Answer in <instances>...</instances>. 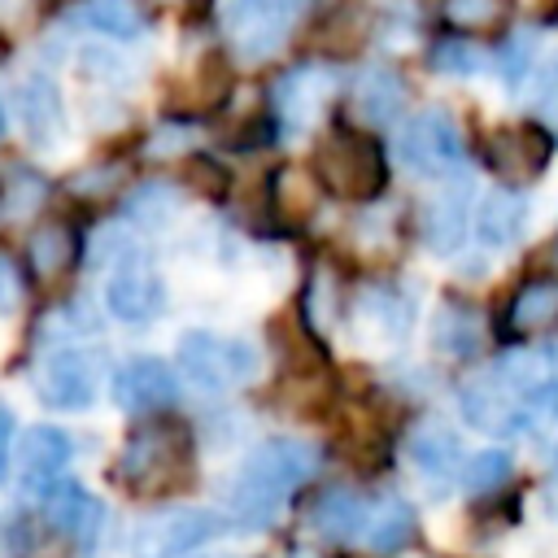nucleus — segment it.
Segmentation results:
<instances>
[{"mask_svg":"<svg viewBox=\"0 0 558 558\" xmlns=\"http://www.w3.org/2000/svg\"><path fill=\"white\" fill-rule=\"evenodd\" d=\"M466 201H471V187L458 183V187H445L440 196H432L423 205V244L432 253H453L462 240H466V227H471V214H466Z\"/></svg>","mask_w":558,"mask_h":558,"instance_id":"nucleus-17","label":"nucleus"},{"mask_svg":"<svg viewBox=\"0 0 558 558\" xmlns=\"http://www.w3.org/2000/svg\"><path fill=\"white\" fill-rule=\"evenodd\" d=\"M458 475H462V484H466L471 493H493V488H501V484L510 480V453H506V449L471 453V458L458 466Z\"/></svg>","mask_w":558,"mask_h":558,"instance_id":"nucleus-31","label":"nucleus"},{"mask_svg":"<svg viewBox=\"0 0 558 558\" xmlns=\"http://www.w3.org/2000/svg\"><path fill=\"white\" fill-rule=\"evenodd\" d=\"M357 327H375V336H401L410 327L405 301L392 288H375L357 301Z\"/></svg>","mask_w":558,"mask_h":558,"instance_id":"nucleus-30","label":"nucleus"},{"mask_svg":"<svg viewBox=\"0 0 558 558\" xmlns=\"http://www.w3.org/2000/svg\"><path fill=\"white\" fill-rule=\"evenodd\" d=\"M218 532H222V514L201 510V506H179V510H161V514L144 519L135 527L131 549H135V558H187Z\"/></svg>","mask_w":558,"mask_h":558,"instance_id":"nucleus-9","label":"nucleus"},{"mask_svg":"<svg viewBox=\"0 0 558 558\" xmlns=\"http://www.w3.org/2000/svg\"><path fill=\"white\" fill-rule=\"evenodd\" d=\"M366 510H371V501H366L357 488L336 484V488H323V493H318V501H314V510H310V523H314V532L327 536V541H353V536H362Z\"/></svg>","mask_w":558,"mask_h":558,"instance_id":"nucleus-18","label":"nucleus"},{"mask_svg":"<svg viewBox=\"0 0 558 558\" xmlns=\"http://www.w3.org/2000/svg\"><path fill=\"white\" fill-rule=\"evenodd\" d=\"M410 462L414 471L427 480V484H449L453 471L462 466V445L458 436L440 423V418H423L414 432H410Z\"/></svg>","mask_w":558,"mask_h":558,"instance_id":"nucleus-16","label":"nucleus"},{"mask_svg":"<svg viewBox=\"0 0 558 558\" xmlns=\"http://www.w3.org/2000/svg\"><path fill=\"white\" fill-rule=\"evenodd\" d=\"M227 92H231L227 57H222V52H205V57L196 61L187 87H183V105H187V109H214V105L227 100Z\"/></svg>","mask_w":558,"mask_h":558,"instance_id":"nucleus-27","label":"nucleus"},{"mask_svg":"<svg viewBox=\"0 0 558 558\" xmlns=\"http://www.w3.org/2000/svg\"><path fill=\"white\" fill-rule=\"evenodd\" d=\"M105 305L122 323H148L161 310V275L148 262V253L131 248L113 262V275L105 283Z\"/></svg>","mask_w":558,"mask_h":558,"instance_id":"nucleus-11","label":"nucleus"},{"mask_svg":"<svg viewBox=\"0 0 558 558\" xmlns=\"http://www.w3.org/2000/svg\"><path fill=\"white\" fill-rule=\"evenodd\" d=\"M480 240H484V248H506L514 235H519V227H523V201L519 196H510V192H493V196H484V205H480Z\"/></svg>","mask_w":558,"mask_h":558,"instance_id":"nucleus-26","label":"nucleus"},{"mask_svg":"<svg viewBox=\"0 0 558 558\" xmlns=\"http://www.w3.org/2000/svg\"><path fill=\"white\" fill-rule=\"evenodd\" d=\"M318 453L314 445L296 440V436H270L262 440L235 471L231 493H227V514L235 527H270L275 514L292 501V493L314 475Z\"/></svg>","mask_w":558,"mask_h":558,"instance_id":"nucleus-2","label":"nucleus"},{"mask_svg":"<svg viewBox=\"0 0 558 558\" xmlns=\"http://www.w3.org/2000/svg\"><path fill=\"white\" fill-rule=\"evenodd\" d=\"M9 458H13V410L0 401V480L9 475Z\"/></svg>","mask_w":558,"mask_h":558,"instance_id":"nucleus-36","label":"nucleus"},{"mask_svg":"<svg viewBox=\"0 0 558 558\" xmlns=\"http://www.w3.org/2000/svg\"><path fill=\"white\" fill-rule=\"evenodd\" d=\"M554 157V135L536 122H506L484 135V166L506 183L536 179Z\"/></svg>","mask_w":558,"mask_h":558,"instance_id":"nucleus-10","label":"nucleus"},{"mask_svg":"<svg viewBox=\"0 0 558 558\" xmlns=\"http://www.w3.org/2000/svg\"><path fill=\"white\" fill-rule=\"evenodd\" d=\"M397 153L405 161L410 174H423V179H449L462 170V157H466V144H462V131L453 126V118L445 109H418L401 135H397Z\"/></svg>","mask_w":558,"mask_h":558,"instance_id":"nucleus-6","label":"nucleus"},{"mask_svg":"<svg viewBox=\"0 0 558 558\" xmlns=\"http://www.w3.org/2000/svg\"><path fill=\"white\" fill-rule=\"evenodd\" d=\"M270 209H275V222L283 231H301L314 209H318V187H314V174L301 170V166H283L275 170L270 179Z\"/></svg>","mask_w":558,"mask_h":558,"instance_id":"nucleus-21","label":"nucleus"},{"mask_svg":"<svg viewBox=\"0 0 558 558\" xmlns=\"http://www.w3.org/2000/svg\"><path fill=\"white\" fill-rule=\"evenodd\" d=\"M545 92H549V96L558 92V57L549 61V74H545Z\"/></svg>","mask_w":558,"mask_h":558,"instance_id":"nucleus-37","label":"nucleus"},{"mask_svg":"<svg viewBox=\"0 0 558 558\" xmlns=\"http://www.w3.org/2000/svg\"><path fill=\"white\" fill-rule=\"evenodd\" d=\"M458 410L488 436L541 432L558 414V375L541 353H510L462 384Z\"/></svg>","mask_w":558,"mask_h":558,"instance_id":"nucleus-1","label":"nucleus"},{"mask_svg":"<svg viewBox=\"0 0 558 558\" xmlns=\"http://www.w3.org/2000/svg\"><path fill=\"white\" fill-rule=\"evenodd\" d=\"M0 140H4V109H0Z\"/></svg>","mask_w":558,"mask_h":558,"instance_id":"nucleus-39","label":"nucleus"},{"mask_svg":"<svg viewBox=\"0 0 558 558\" xmlns=\"http://www.w3.org/2000/svg\"><path fill=\"white\" fill-rule=\"evenodd\" d=\"M305 4L310 0H227L222 22H227L231 44L248 61H262L288 39V31L305 13Z\"/></svg>","mask_w":558,"mask_h":558,"instance_id":"nucleus-8","label":"nucleus"},{"mask_svg":"<svg viewBox=\"0 0 558 558\" xmlns=\"http://www.w3.org/2000/svg\"><path fill=\"white\" fill-rule=\"evenodd\" d=\"M432 65L445 70V74H475V70H480V52H471V48L462 44V35H453V39L436 44Z\"/></svg>","mask_w":558,"mask_h":558,"instance_id":"nucleus-32","label":"nucleus"},{"mask_svg":"<svg viewBox=\"0 0 558 558\" xmlns=\"http://www.w3.org/2000/svg\"><path fill=\"white\" fill-rule=\"evenodd\" d=\"M35 392L52 410H87L100 392V357L83 344H57L35 371Z\"/></svg>","mask_w":558,"mask_h":558,"instance_id":"nucleus-7","label":"nucleus"},{"mask_svg":"<svg viewBox=\"0 0 558 558\" xmlns=\"http://www.w3.org/2000/svg\"><path fill=\"white\" fill-rule=\"evenodd\" d=\"M17 100V122L31 135V144H57L65 131V113H61V96L52 87V78L44 74H26L13 92Z\"/></svg>","mask_w":558,"mask_h":558,"instance_id":"nucleus-15","label":"nucleus"},{"mask_svg":"<svg viewBox=\"0 0 558 558\" xmlns=\"http://www.w3.org/2000/svg\"><path fill=\"white\" fill-rule=\"evenodd\" d=\"M554 484H558V453H554Z\"/></svg>","mask_w":558,"mask_h":558,"instance_id":"nucleus-40","label":"nucleus"},{"mask_svg":"<svg viewBox=\"0 0 558 558\" xmlns=\"http://www.w3.org/2000/svg\"><path fill=\"white\" fill-rule=\"evenodd\" d=\"M166 4H201V0H166Z\"/></svg>","mask_w":558,"mask_h":558,"instance_id":"nucleus-38","label":"nucleus"},{"mask_svg":"<svg viewBox=\"0 0 558 558\" xmlns=\"http://www.w3.org/2000/svg\"><path fill=\"white\" fill-rule=\"evenodd\" d=\"M174 362H179V375L201 392H231L257 375V353L244 340H231L218 331H183Z\"/></svg>","mask_w":558,"mask_h":558,"instance_id":"nucleus-5","label":"nucleus"},{"mask_svg":"<svg viewBox=\"0 0 558 558\" xmlns=\"http://www.w3.org/2000/svg\"><path fill=\"white\" fill-rule=\"evenodd\" d=\"M113 480L131 497H170L192 480V432L179 418H144L118 449Z\"/></svg>","mask_w":558,"mask_h":558,"instance_id":"nucleus-3","label":"nucleus"},{"mask_svg":"<svg viewBox=\"0 0 558 558\" xmlns=\"http://www.w3.org/2000/svg\"><path fill=\"white\" fill-rule=\"evenodd\" d=\"M432 340H436L440 353H453V357L475 353V349H480V318H475V310H466V305H445V310L436 314Z\"/></svg>","mask_w":558,"mask_h":558,"instance_id":"nucleus-29","label":"nucleus"},{"mask_svg":"<svg viewBox=\"0 0 558 558\" xmlns=\"http://www.w3.org/2000/svg\"><path fill=\"white\" fill-rule=\"evenodd\" d=\"M74 458V440L52 427V423H35L17 436V480L31 493H44L52 480H61V471Z\"/></svg>","mask_w":558,"mask_h":558,"instance_id":"nucleus-13","label":"nucleus"},{"mask_svg":"<svg viewBox=\"0 0 558 558\" xmlns=\"http://www.w3.org/2000/svg\"><path fill=\"white\" fill-rule=\"evenodd\" d=\"M187 183L201 192V196H227V170L218 166V161H209V157H192L187 161Z\"/></svg>","mask_w":558,"mask_h":558,"instance_id":"nucleus-33","label":"nucleus"},{"mask_svg":"<svg viewBox=\"0 0 558 558\" xmlns=\"http://www.w3.org/2000/svg\"><path fill=\"white\" fill-rule=\"evenodd\" d=\"M440 17L453 35H497L510 22V0H440Z\"/></svg>","mask_w":558,"mask_h":558,"instance_id":"nucleus-23","label":"nucleus"},{"mask_svg":"<svg viewBox=\"0 0 558 558\" xmlns=\"http://www.w3.org/2000/svg\"><path fill=\"white\" fill-rule=\"evenodd\" d=\"M109 392H113L118 410H126V414H157V410L174 405V397H179V375H174L170 362L144 353V357H131V362H122V366L113 371Z\"/></svg>","mask_w":558,"mask_h":558,"instance_id":"nucleus-12","label":"nucleus"},{"mask_svg":"<svg viewBox=\"0 0 558 558\" xmlns=\"http://www.w3.org/2000/svg\"><path fill=\"white\" fill-rule=\"evenodd\" d=\"M327 92H331V78H327L323 70L288 74V78L279 83V118H283L288 126H305L310 113L327 100Z\"/></svg>","mask_w":558,"mask_h":558,"instance_id":"nucleus-24","label":"nucleus"},{"mask_svg":"<svg viewBox=\"0 0 558 558\" xmlns=\"http://www.w3.org/2000/svg\"><path fill=\"white\" fill-rule=\"evenodd\" d=\"M401 100H405V87L392 70H371L353 83V105L366 122H388L401 109Z\"/></svg>","mask_w":558,"mask_h":558,"instance_id":"nucleus-25","label":"nucleus"},{"mask_svg":"<svg viewBox=\"0 0 558 558\" xmlns=\"http://www.w3.org/2000/svg\"><path fill=\"white\" fill-rule=\"evenodd\" d=\"M26 257H31V270L52 283V279H61L74 266V257H78V231L65 218H48V222H39L31 231Z\"/></svg>","mask_w":558,"mask_h":558,"instance_id":"nucleus-22","label":"nucleus"},{"mask_svg":"<svg viewBox=\"0 0 558 558\" xmlns=\"http://www.w3.org/2000/svg\"><path fill=\"white\" fill-rule=\"evenodd\" d=\"M35 13V0H0V35H13Z\"/></svg>","mask_w":558,"mask_h":558,"instance_id":"nucleus-34","label":"nucleus"},{"mask_svg":"<svg viewBox=\"0 0 558 558\" xmlns=\"http://www.w3.org/2000/svg\"><path fill=\"white\" fill-rule=\"evenodd\" d=\"M17 301V266L0 253V314H9Z\"/></svg>","mask_w":558,"mask_h":558,"instance_id":"nucleus-35","label":"nucleus"},{"mask_svg":"<svg viewBox=\"0 0 558 558\" xmlns=\"http://www.w3.org/2000/svg\"><path fill=\"white\" fill-rule=\"evenodd\" d=\"M554 318H558V283H554V279H527V283L510 296L501 327H506L510 340H527V336L554 327Z\"/></svg>","mask_w":558,"mask_h":558,"instance_id":"nucleus-20","label":"nucleus"},{"mask_svg":"<svg viewBox=\"0 0 558 558\" xmlns=\"http://www.w3.org/2000/svg\"><path fill=\"white\" fill-rule=\"evenodd\" d=\"M414 532H418V514H414V506H410L405 497L388 493V497L371 501L366 523H362V536H366V545H371L375 554H397V549H405V545L414 541Z\"/></svg>","mask_w":558,"mask_h":558,"instance_id":"nucleus-19","label":"nucleus"},{"mask_svg":"<svg viewBox=\"0 0 558 558\" xmlns=\"http://www.w3.org/2000/svg\"><path fill=\"white\" fill-rule=\"evenodd\" d=\"M78 22L113 39H135L144 31V13L135 0H87L78 9Z\"/></svg>","mask_w":558,"mask_h":558,"instance_id":"nucleus-28","label":"nucleus"},{"mask_svg":"<svg viewBox=\"0 0 558 558\" xmlns=\"http://www.w3.org/2000/svg\"><path fill=\"white\" fill-rule=\"evenodd\" d=\"M314 174L323 179L327 192H336L344 201H375L388 187L384 144L366 131L331 126L314 144Z\"/></svg>","mask_w":558,"mask_h":558,"instance_id":"nucleus-4","label":"nucleus"},{"mask_svg":"<svg viewBox=\"0 0 558 558\" xmlns=\"http://www.w3.org/2000/svg\"><path fill=\"white\" fill-rule=\"evenodd\" d=\"M44 519L52 532H61L65 541H78V545H92L100 523H105V506L74 480H52L44 488Z\"/></svg>","mask_w":558,"mask_h":558,"instance_id":"nucleus-14","label":"nucleus"}]
</instances>
